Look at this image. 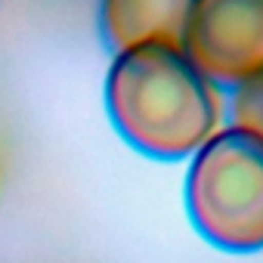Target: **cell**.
Returning <instances> with one entry per match:
<instances>
[{
    "instance_id": "5",
    "label": "cell",
    "mask_w": 263,
    "mask_h": 263,
    "mask_svg": "<svg viewBox=\"0 0 263 263\" xmlns=\"http://www.w3.org/2000/svg\"><path fill=\"white\" fill-rule=\"evenodd\" d=\"M229 118H232V127L245 130V134H251L263 143V74H257L248 84L232 90Z\"/></svg>"
},
{
    "instance_id": "4",
    "label": "cell",
    "mask_w": 263,
    "mask_h": 263,
    "mask_svg": "<svg viewBox=\"0 0 263 263\" xmlns=\"http://www.w3.org/2000/svg\"><path fill=\"white\" fill-rule=\"evenodd\" d=\"M195 0H99V31L108 50L140 44L180 47Z\"/></svg>"
},
{
    "instance_id": "2",
    "label": "cell",
    "mask_w": 263,
    "mask_h": 263,
    "mask_svg": "<svg viewBox=\"0 0 263 263\" xmlns=\"http://www.w3.org/2000/svg\"><path fill=\"white\" fill-rule=\"evenodd\" d=\"M186 211L211 245L251 254L263 248V143L238 127L214 134L186 174Z\"/></svg>"
},
{
    "instance_id": "3",
    "label": "cell",
    "mask_w": 263,
    "mask_h": 263,
    "mask_svg": "<svg viewBox=\"0 0 263 263\" xmlns=\"http://www.w3.org/2000/svg\"><path fill=\"white\" fill-rule=\"evenodd\" d=\"M180 50L223 90L263 74V0H195Z\"/></svg>"
},
{
    "instance_id": "1",
    "label": "cell",
    "mask_w": 263,
    "mask_h": 263,
    "mask_svg": "<svg viewBox=\"0 0 263 263\" xmlns=\"http://www.w3.org/2000/svg\"><path fill=\"white\" fill-rule=\"evenodd\" d=\"M105 108L118 134L158 161L192 158L220 121L214 84L171 44H140L115 53L105 78Z\"/></svg>"
}]
</instances>
